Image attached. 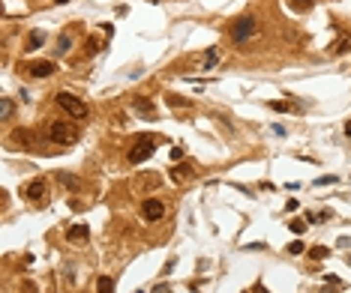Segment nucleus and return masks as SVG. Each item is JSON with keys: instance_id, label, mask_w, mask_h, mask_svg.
I'll return each mask as SVG.
<instances>
[{"instance_id": "a878e982", "label": "nucleus", "mask_w": 351, "mask_h": 293, "mask_svg": "<svg viewBox=\"0 0 351 293\" xmlns=\"http://www.w3.org/2000/svg\"><path fill=\"white\" fill-rule=\"evenodd\" d=\"M324 281H327V284H333V287H339V284H342L336 275H324Z\"/></svg>"}, {"instance_id": "f257e3e1", "label": "nucleus", "mask_w": 351, "mask_h": 293, "mask_svg": "<svg viewBox=\"0 0 351 293\" xmlns=\"http://www.w3.org/2000/svg\"><path fill=\"white\" fill-rule=\"evenodd\" d=\"M45 135H48L54 144H72V141H78V129L72 123H63V120H54Z\"/></svg>"}, {"instance_id": "b1692460", "label": "nucleus", "mask_w": 351, "mask_h": 293, "mask_svg": "<svg viewBox=\"0 0 351 293\" xmlns=\"http://www.w3.org/2000/svg\"><path fill=\"white\" fill-rule=\"evenodd\" d=\"M288 228H291L294 233H303V228H306V222H297V218H294V222H291Z\"/></svg>"}, {"instance_id": "ddd939ff", "label": "nucleus", "mask_w": 351, "mask_h": 293, "mask_svg": "<svg viewBox=\"0 0 351 293\" xmlns=\"http://www.w3.org/2000/svg\"><path fill=\"white\" fill-rule=\"evenodd\" d=\"M270 108H273V111H288V114H300V111H303V105H294V102H279V99H273V102H270Z\"/></svg>"}, {"instance_id": "aec40b11", "label": "nucleus", "mask_w": 351, "mask_h": 293, "mask_svg": "<svg viewBox=\"0 0 351 293\" xmlns=\"http://www.w3.org/2000/svg\"><path fill=\"white\" fill-rule=\"evenodd\" d=\"M327 254H330V251H327L324 246H315V249H309V257H312V260H324Z\"/></svg>"}, {"instance_id": "9d476101", "label": "nucleus", "mask_w": 351, "mask_h": 293, "mask_svg": "<svg viewBox=\"0 0 351 293\" xmlns=\"http://www.w3.org/2000/svg\"><path fill=\"white\" fill-rule=\"evenodd\" d=\"M198 174H195V167L192 165H177V167H171V180L174 183H186V180H195Z\"/></svg>"}, {"instance_id": "6e6552de", "label": "nucleus", "mask_w": 351, "mask_h": 293, "mask_svg": "<svg viewBox=\"0 0 351 293\" xmlns=\"http://www.w3.org/2000/svg\"><path fill=\"white\" fill-rule=\"evenodd\" d=\"M66 239H69V242H78V246H84V242L90 239V228H87V225H72V228H66Z\"/></svg>"}, {"instance_id": "423d86ee", "label": "nucleus", "mask_w": 351, "mask_h": 293, "mask_svg": "<svg viewBox=\"0 0 351 293\" xmlns=\"http://www.w3.org/2000/svg\"><path fill=\"white\" fill-rule=\"evenodd\" d=\"M54 63L51 60H36V63H27V75H33V78H48V75H54Z\"/></svg>"}, {"instance_id": "dca6fc26", "label": "nucleus", "mask_w": 351, "mask_h": 293, "mask_svg": "<svg viewBox=\"0 0 351 293\" xmlns=\"http://www.w3.org/2000/svg\"><path fill=\"white\" fill-rule=\"evenodd\" d=\"M45 42V36H42V30H33L30 36H27V51H36V48Z\"/></svg>"}, {"instance_id": "393cba45", "label": "nucleus", "mask_w": 351, "mask_h": 293, "mask_svg": "<svg viewBox=\"0 0 351 293\" xmlns=\"http://www.w3.org/2000/svg\"><path fill=\"white\" fill-rule=\"evenodd\" d=\"M288 251H291V254H303V242H291Z\"/></svg>"}, {"instance_id": "1a4fd4ad", "label": "nucleus", "mask_w": 351, "mask_h": 293, "mask_svg": "<svg viewBox=\"0 0 351 293\" xmlns=\"http://www.w3.org/2000/svg\"><path fill=\"white\" fill-rule=\"evenodd\" d=\"M24 194H27L30 201H42L45 194H48V188H45V180H30L27 188H24Z\"/></svg>"}, {"instance_id": "2eb2a0df", "label": "nucleus", "mask_w": 351, "mask_h": 293, "mask_svg": "<svg viewBox=\"0 0 351 293\" xmlns=\"http://www.w3.org/2000/svg\"><path fill=\"white\" fill-rule=\"evenodd\" d=\"M57 180H60V183H63L66 188H72V191H78V186H81V183H78V180H75L72 174H66V170H60V174H57Z\"/></svg>"}, {"instance_id": "a211bd4d", "label": "nucleus", "mask_w": 351, "mask_h": 293, "mask_svg": "<svg viewBox=\"0 0 351 293\" xmlns=\"http://www.w3.org/2000/svg\"><path fill=\"white\" fill-rule=\"evenodd\" d=\"M9 117H12V99H3V102H0V120L6 123Z\"/></svg>"}, {"instance_id": "9b49d317", "label": "nucleus", "mask_w": 351, "mask_h": 293, "mask_svg": "<svg viewBox=\"0 0 351 293\" xmlns=\"http://www.w3.org/2000/svg\"><path fill=\"white\" fill-rule=\"evenodd\" d=\"M12 141H15V144H24L27 150H36V138H33L27 129H15V132H12Z\"/></svg>"}, {"instance_id": "5701e85b", "label": "nucleus", "mask_w": 351, "mask_h": 293, "mask_svg": "<svg viewBox=\"0 0 351 293\" xmlns=\"http://www.w3.org/2000/svg\"><path fill=\"white\" fill-rule=\"evenodd\" d=\"M330 183H336V177H330V174H324V177L315 180V186H330Z\"/></svg>"}, {"instance_id": "20e7f679", "label": "nucleus", "mask_w": 351, "mask_h": 293, "mask_svg": "<svg viewBox=\"0 0 351 293\" xmlns=\"http://www.w3.org/2000/svg\"><path fill=\"white\" fill-rule=\"evenodd\" d=\"M255 33H258V21H255L252 15L237 18V21H234V27H231V39H234V42H246V39H252Z\"/></svg>"}, {"instance_id": "f3484780", "label": "nucleus", "mask_w": 351, "mask_h": 293, "mask_svg": "<svg viewBox=\"0 0 351 293\" xmlns=\"http://www.w3.org/2000/svg\"><path fill=\"white\" fill-rule=\"evenodd\" d=\"M351 51V39H339L336 45H330V54H348Z\"/></svg>"}, {"instance_id": "f8f14e48", "label": "nucleus", "mask_w": 351, "mask_h": 293, "mask_svg": "<svg viewBox=\"0 0 351 293\" xmlns=\"http://www.w3.org/2000/svg\"><path fill=\"white\" fill-rule=\"evenodd\" d=\"M132 105H135V111H138V114H144V117H156V108H153V102H150V99H141V96H138V99H135Z\"/></svg>"}, {"instance_id": "cd10ccee", "label": "nucleus", "mask_w": 351, "mask_h": 293, "mask_svg": "<svg viewBox=\"0 0 351 293\" xmlns=\"http://www.w3.org/2000/svg\"><path fill=\"white\" fill-rule=\"evenodd\" d=\"M339 246H342V249H351V236H342V239H339Z\"/></svg>"}, {"instance_id": "f03ea898", "label": "nucleus", "mask_w": 351, "mask_h": 293, "mask_svg": "<svg viewBox=\"0 0 351 293\" xmlns=\"http://www.w3.org/2000/svg\"><path fill=\"white\" fill-rule=\"evenodd\" d=\"M57 105L69 114V117H72V120H84L87 117V105L78 99V96H72V93H57Z\"/></svg>"}, {"instance_id": "39448f33", "label": "nucleus", "mask_w": 351, "mask_h": 293, "mask_svg": "<svg viewBox=\"0 0 351 293\" xmlns=\"http://www.w3.org/2000/svg\"><path fill=\"white\" fill-rule=\"evenodd\" d=\"M162 215H165V204H162V201L147 198V201L141 204V218H144V222H159Z\"/></svg>"}, {"instance_id": "4be33fe9", "label": "nucleus", "mask_w": 351, "mask_h": 293, "mask_svg": "<svg viewBox=\"0 0 351 293\" xmlns=\"http://www.w3.org/2000/svg\"><path fill=\"white\" fill-rule=\"evenodd\" d=\"M168 105H174V108H183V105H189L186 99H180V96H168Z\"/></svg>"}, {"instance_id": "0eeeda50", "label": "nucleus", "mask_w": 351, "mask_h": 293, "mask_svg": "<svg viewBox=\"0 0 351 293\" xmlns=\"http://www.w3.org/2000/svg\"><path fill=\"white\" fill-rule=\"evenodd\" d=\"M159 183H162V177L156 174V170H141V177L135 180V186L141 188V191H153V188H156Z\"/></svg>"}, {"instance_id": "4468645a", "label": "nucleus", "mask_w": 351, "mask_h": 293, "mask_svg": "<svg viewBox=\"0 0 351 293\" xmlns=\"http://www.w3.org/2000/svg\"><path fill=\"white\" fill-rule=\"evenodd\" d=\"M216 63H219V48H207V54L201 60V69H213Z\"/></svg>"}, {"instance_id": "6ab92c4d", "label": "nucleus", "mask_w": 351, "mask_h": 293, "mask_svg": "<svg viewBox=\"0 0 351 293\" xmlns=\"http://www.w3.org/2000/svg\"><path fill=\"white\" fill-rule=\"evenodd\" d=\"M96 287H99V293H114V281H111L108 275H102V278L96 281Z\"/></svg>"}, {"instance_id": "412c9836", "label": "nucleus", "mask_w": 351, "mask_h": 293, "mask_svg": "<svg viewBox=\"0 0 351 293\" xmlns=\"http://www.w3.org/2000/svg\"><path fill=\"white\" fill-rule=\"evenodd\" d=\"M66 48H69V36L63 33V36L57 39V54H66Z\"/></svg>"}, {"instance_id": "bb28decb", "label": "nucleus", "mask_w": 351, "mask_h": 293, "mask_svg": "<svg viewBox=\"0 0 351 293\" xmlns=\"http://www.w3.org/2000/svg\"><path fill=\"white\" fill-rule=\"evenodd\" d=\"M309 3H312V0H294V6H297V9H306Z\"/></svg>"}, {"instance_id": "c756f323", "label": "nucleus", "mask_w": 351, "mask_h": 293, "mask_svg": "<svg viewBox=\"0 0 351 293\" xmlns=\"http://www.w3.org/2000/svg\"><path fill=\"white\" fill-rule=\"evenodd\" d=\"M54 3H69V0H54Z\"/></svg>"}, {"instance_id": "c85d7f7f", "label": "nucleus", "mask_w": 351, "mask_h": 293, "mask_svg": "<svg viewBox=\"0 0 351 293\" xmlns=\"http://www.w3.org/2000/svg\"><path fill=\"white\" fill-rule=\"evenodd\" d=\"M255 293H267V290H264V287H261V284H258V287H255Z\"/></svg>"}, {"instance_id": "7ed1b4c3", "label": "nucleus", "mask_w": 351, "mask_h": 293, "mask_svg": "<svg viewBox=\"0 0 351 293\" xmlns=\"http://www.w3.org/2000/svg\"><path fill=\"white\" fill-rule=\"evenodd\" d=\"M153 153H156V141H153L150 135H144V138H138V141L132 144V150H129V162H132V165H141V162H147Z\"/></svg>"}]
</instances>
